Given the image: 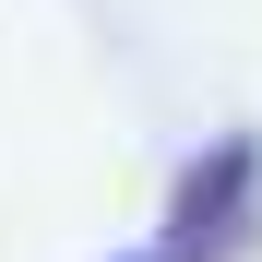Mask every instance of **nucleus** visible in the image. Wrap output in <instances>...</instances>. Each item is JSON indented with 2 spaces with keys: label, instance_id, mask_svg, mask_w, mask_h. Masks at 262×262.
I'll return each mask as SVG.
<instances>
[{
  "label": "nucleus",
  "instance_id": "f257e3e1",
  "mask_svg": "<svg viewBox=\"0 0 262 262\" xmlns=\"http://www.w3.org/2000/svg\"><path fill=\"white\" fill-rule=\"evenodd\" d=\"M250 203H262V143L227 131V143H203L179 167V203H167V227H155L143 262H227L250 238Z\"/></svg>",
  "mask_w": 262,
  "mask_h": 262
}]
</instances>
